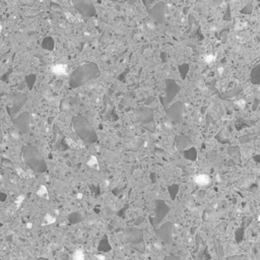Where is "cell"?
Here are the masks:
<instances>
[{
	"label": "cell",
	"instance_id": "30bf717a",
	"mask_svg": "<svg viewBox=\"0 0 260 260\" xmlns=\"http://www.w3.org/2000/svg\"><path fill=\"white\" fill-rule=\"evenodd\" d=\"M142 222H143V218H142V216H139V218H137L136 220H134L133 225H134V226H138V225H139V224L142 223Z\"/></svg>",
	"mask_w": 260,
	"mask_h": 260
},
{
	"label": "cell",
	"instance_id": "8992f818",
	"mask_svg": "<svg viewBox=\"0 0 260 260\" xmlns=\"http://www.w3.org/2000/svg\"><path fill=\"white\" fill-rule=\"evenodd\" d=\"M68 220L71 225H75V224H78L83 220V215H81L80 212L78 211H74L72 213H70L68 215Z\"/></svg>",
	"mask_w": 260,
	"mask_h": 260
},
{
	"label": "cell",
	"instance_id": "8fae6325",
	"mask_svg": "<svg viewBox=\"0 0 260 260\" xmlns=\"http://www.w3.org/2000/svg\"><path fill=\"white\" fill-rule=\"evenodd\" d=\"M165 260H180V259L178 257H175V256H167Z\"/></svg>",
	"mask_w": 260,
	"mask_h": 260
},
{
	"label": "cell",
	"instance_id": "277c9868",
	"mask_svg": "<svg viewBox=\"0 0 260 260\" xmlns=\"http://www.w3.org/2000/svg\"><path fill=\"white\" fill-rule=\"evenodd\" d=\"M156 224L160 223L161 220L165 218V215L169 211V207L165 204V202H163L161 200H156Z\"/></svg>",
	"mask_w": 260,
	"mask_h": 260
},
{
	"label": "cell",
	"instance_id": "3957f363",
	"mask_svg": "<svg viewBox=\"0 0 260 260\" xmlns=\"http://www.w3.org/2000/svg\"><path fill=\"white\" fill-rule=\"evenodd\" d=\"M156 234L162 242L168 244L171 240V234H172V224L170 223L164 224L160 229L156 231Z\"/></svg>",
	"mask_w": 260,
	"mask_h": 260
},
{
	"label": "cell",
	"instance_id": "9c48e42d",
	"mask_svg": "<svg viewBox=\"0 0 260 260\" xmlns=\"http://www.w3.org/2000/svg\"><path fill=\"white\" fill-rule=\"evenodd\" d=\"M74 260H83V254L80 251H77L75 254L73 255Z\"/></svg>",
	"mask_w": 260,
	"mask_h": 260
},
{
	"label": "cell",
	"instance_id": "7c38bea8",
	"mask_svg": "<svg viewBox=\"0 0 260 260\" xmlns=\"http://www.w3.org/2000/svg\"><path fill=\"white\" fill-rule=\"evenodd\" d=\"M5 200H6V194L3 193V192H1V201L4 202Z\"/></svg>",
	"mask_w": 260,
	"mask_h": 260
},
{
	"label": "cell",
	"instance_id": "7a4b0ae2",
	"mask_svg": "<svg viewBox=\"0 0 260 260\" xmlns=\"http://www.w3.org/2000/svg\"><path fill=\"white\" fill-rule=\"evenodd\" d=\"M125 236L128 243H130L131 247L143 244V230L138 228H128L124 230Z\"/></svg>",
	"mask_w": 260,
	"mask_h": 260
},
{
	"label": "cell",
	"instance_id": "52a82bcc",
	"mask_svg": "<svg viewBox=\"0 0 260 260\" xmlns=\"http://www.w3.org/2000/svg\"><path fill=\"white\" fill-rule=\"evenodd\" d=\"M52 71L56 75H64L67 72V66L64 65V64H58V65L53 67Z\"/></svg>",
	"mask_w": 260,
	"mask_h": 260
},
{
	"label": "cell",
	"instance_id": "4fadbf2b",
	"mask_svg": "<svg viewBox=\"0 0 260 260\" xmlns=\"http://www.w3.org/2000/svg\"><path fill=\"white\" fill-rule=\"evenodd\" d=\"M38 260H48L47 258H44V257H40V258H38Z\"/></svg>",
	"mask_w": 260,
	"mask_h": 260
},
{
	"label": "cell",
	"instance_id": "5b68a950",
	"mask_svg": "<svg viewBox=\"0 0 260 260\" xmlns=\"http://www.w3.org/2000/svg\"><path fill=\"white\" fill-rule=\"evenodd\" d=\"M98 250L100 252H110L112 250V247L110 245L109 239L107 236H104L100 241V243L98 245Z\"/></svg>",
	"mask_w": 260,
	"mask_h": 260
},
{
	"label": "cell",
	"instance_id": "6da1fadb",
	"mask_svg": "<svg viewBox=\"0 0 260 260\" xmlns=\"http://www.w3.org/2000/svg\"><path fill=\"white\" fill-rule=\"evenodd\" d=\"M23 161L36 173H44L47 170V165L44 158L37 149L31 147L23 148Z\"/></svg>",
	"mask_w": 260,
	"mask_h": 260
},
{
	"label": "cell",
	"instance_id": "ba28073f",
	"mask_svg": "<svg viewBox=\"0 0 260 260\" xmlns=\"http://www.w3.org/2000/svg\"><path fill=\"white\" fill-rule=\"evenodd\" d=\"M195 182L198 185H207L209 183V177L207 175H198L195 177Z\"/></svg>",
	"mask_w": 260,
	"mask_h": 260
},
{
	"label": "cell",
	"instance_id": "5bb4252c",
	"mask_svg": "<svg viewBox=\"0 0 260 260\" xmlns=\"http://www.w3.org/2000/svg\"><path fill=\"white\" fill-rule=\"evenodd\" d=\"M121 260H131V259H129V258H124V259H121Z\"/></svg>",
	"mask_w": 260,
	"mask_h": 260
}]
</instances>
